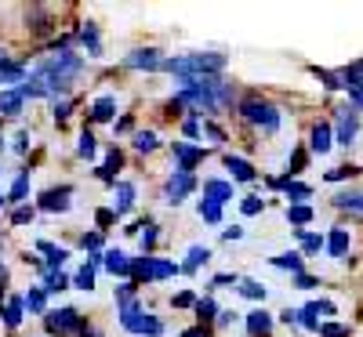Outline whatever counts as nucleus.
Segmentation results:
<instances>
[{
    "mask_svg": "<svg viewBox=\"0 0 363 337\" xmlns=\"http://www.w3.org/2000/svg\"><path fill=\"white\" fill-rule=\"evenodd\" d=\"M116 301H120V326H124V330H131V333H153V337L164 330L160 319L145 316L138 304H135V287H120L116 290Z\"/></svg>",
    "mask_w": 363,
    "mask_h": 337,
    "instance_id": "1",
    "label": "nucleus"
},
{
    "mask_svg": "<svg viewBox=\"0 0 363 337\" xmlns=\"http://www.w3.org/2000/svg\"><path fill=\"white\" fill-rule=\"evenodd\" d=\"M240 113H244V120H247V124H255V127H265V131H277L280 127V109L262 102V98H244V102H240Z\"/></svg>",
    "mask_w": 363,
    "mask_h": 337,
    "instance_id": "2",
    "label": "nucleus"
},
{
    "mask_svg": "<svg viewBox=\"0 0 363 337\" xmlns=\"http://www.w3.org/2000/svg\"><path fill=\"white\" fill-rule=\"evenodd\" d=\"M44 323H48V330L51 333H58V337H66V333H84V319H80V312L77 309H58V312H44Z\"/></svg>",
    "mask_w": 363,
    "mask_h": 337,
    "instance_id": "3",
    "label": "nucleus"
},
{
    "mask_svg": "<svg viewBox=\"0 0 363 337\" xmlns=\"http://www.w3.org/2000/svg\"><path fill=\"white\" fill-rule=\"evenodd\" d=\"M193 189H196V178H193L189 171H174L171 181H167V200H171V203H182Z\"/></svg>",
    "mask_w": 363,
    "mask_h": 337,
    "instance_id": "4",
    "label": "nucleus"
},
{
    "mask_svg": "<svg viewBox=\"0 0 363 337\" xmlns=\"http://www.w3.org/2000/svg\"><path fill=\"white\" fill-rule=\"evenodd\" d=\"M164 62H167V58H160V51H153V47L131 51V55L124 58V66H128V69H164Z\"/></svg>",
    "mask_w": 363,
    "mask_h": 337,
    "instance_id": "5",
    "label": "nucleus"
},
{
    "mask_svg": "<svg viewBox=\"0 0 363 337\" xmlns=\"http://www.w3.org/2000/svg\"><path fill=\"white\" fill-rule=\"evenodd\" d=\"M359 135V113L356 109H342L338 113V142L342 145H352Z\"/></svg>",
    "mask_w": 363,
    "mask_h": 337,
    "instance_id": "6",
    "label": "nucleus"
},
{
    "mask_svg": "<svg viewBox=\"0 0 363 337\" xmlns=\"http://www.w3.org/2000/svg\"><path fill=\"white\" fill-rule=\"evenodd\" d=\"M203 200L222 207V203L233 200V185H229V181H222V178H211V181H203Z\"/></svg>",
    "mask_w": 363,
    "mask_h": 337,
    "instance_id": "7",
    "label": "nucleus"
},
{
    "mask_svg": "<svg viewBox=\"0 0 363 337\" xmlns=\"http://www.w3.org/2000/svg\"><path fill=\"white\" fill-rule=\"evenodd\" d=\"M69 196H73L69 185H62V189H48V193L40 196V210H69Z\"/></svg>",
    "mask_w": 363,
    "mask_h": 337,
    "instance_id": "8",
    "label": "nucleus"
},
{
    "mask_svg": "<svg viewBox=\"0 0 363 337\" xmlns=\"http://www.w3.org/2000/svg\"><path fill=\"white\" fill-rule=\"evenodd\" d=\"M102 261H106V268L113 275H131V268H135V261L124 251H109V254H102Z\"/></svg>",
    "mask_w": 363,
    "mask_h": 337,
    "instance_id": "9",
    "label": "nucleus"
},
{
    "mask_svg": "<svg viewBox=\"0 0 363 337\" xmlns=\"http://www.w3.org/2000/svg\"><path fill=\"white\" fill-rule=\"evenodd\" d=\"M174 156H178V171H193L203 160V149H196V145H174Z\"/></svg>",
    "mask_w": 363,
    "mask_h": 337,
    "instance_id": "10",
    "label": "nucleus"
},
{
    "mask_svg": "<svg viewBox=\"0 0 363 337\" xmlns=\"http://www.w3.org/2000/svg\"><path fill=\"white\" fill-rule=\"evenodd\" d=\"M247 330H251V337H269V330H272V316L262 312V309H255V312L247 316Z\"/></svg>",
    "mask_w": 363,
    "mask_h": 337,
    "instance_id": "11",
    "label": "nucleus"
},
{
    "mask_svg": "<svg viewBox=\"0 0 363 337\" xmlns=\"http://www.w3.org/2000/svg\"><path fill=\"white\" fill-rule=\"evenodd\" d=\"M345 251H349V229H335L327 236V254L330 258H345Z\"/></svg>",
    "mask_w": 363,
    "mask_h": 337,
    "instance_id": "12",
    "label": "nucleus"
},
{
    "mask_svg": "<svg viewBox=\"0 0 363 337\" xmlns=\"http://www.w3.org/2000/svg\"><path fill=\"white\" fill-rule=\"evenodd\" d=\"M22 95L18 91H0V116H18L22 113Z\"/></svg>",
    "mask_w": 363,
    "mask_h": 337,
    "instance_id": "13",
    "label": "nucleus"
},
{
    "mask_svg": "<svg viewBox=\"0 0 363 337\" xmlns=\"http://www.w3.org/2000/svg\"><path fill=\"white\" fill-rule=\"evenodd\" d=\"M330 138H335V135H330V124H316L313 127V138H309V149L323 156V152L330 149Z\"/></svg>",
    "mask_w": 363,
    "mask_h": 337,
    "instance_id": "14",
    "label": "nucleus"
},
{
    "mask_svg": "<svg viewBox=\"0 0 363 337\" xmlns=\"http://www.w3.org/2000/svg\"><path fill=\"white\" fill-rule=\"evenodd\" d=\"M113 113H116V102H113L109 95H106V98H99L95 105H91V120H95V124H109Z\"/></svg>",
    "mask_w": 363,
    "mask_h": 337,
    "instance_id": "15",
    "label": "nucleus"
},
{
    "mask_svg": "<svg viewBox=\"0 0 363 337\" xmlns=\"http://www.w3.org/2000/svg\"><path fill=\"white\" fill-rule=\"evenodd\" d=\"M135 207V185L131 181H120L116 185V214H128Z\"/></svg>",
    "mask_w": 363,
    "mask_h": 337,
    "instance_id": "16",
    "label": "nucleus"
},
{
    "mask_svg": "<svg viewBox=\"0 0 363 337\" xmlns=\"http://www.w3.org/2000/svg\"><path fill=\"white\" fill-rule=\"evenodd\" d=\"M225 167L233 171L236 181H251V178H255V167H251L247 160H240V156H225Z\"/></svg>",
    "mask_w": 363,
    "mask_h": 337,
    "instance_id": "17",
    "label": "nucleus"
},
{
    "mask_svg": "<svg viewBox=\"0 0 363 337\" xmlns=\"http://www.w3.org/2000/svg\"><path fill=\"white\" fill-rule=\"evenodd\" d=\"M26 18L33 22V33H40V37H44V33H51V15H48L44 8H33Z\"/></svg>",
    "mask_w": 363,
    "mask_h": 337,
    "instance_id": "18",
    "label": "nucleus"
},
{
    "mask_svg": "<svg viewBox=\"0 0 363 337\" xmlns=\"http://www.w3.org/2000/svg\"><path fill=\"white\" fill-rule=\"evenodd\" d=\"M335 207H342V210H359V214H363V193H338V196H335Z\"/></svg>",
    "mask_w": 363,
    "mask_h": 337,
    "instance_id": "19",
    "label": "nucleus"
},
{
    "mask_svg": "<svg viewBox=\"0 0 363 337\" xmlns=\"http://www.w3.org/2000/svg\"><path fill=\"white\" fill-rule=\"evenodd\" d=\"M37 251H40V254H48V265H51V268H58V265H62V261L69 258L62 247H51V243H44V239L37 243Z\"/></svg>",
    "mask_w": 363,
    "mask_h": 337,
    "instance_id": "20",
    "label": "nucleus"
},
{
    "mask_svg": "<svg viewBox=\"0 0 363 337\" xmlns=\"http://www.w3.org/2000/svg\"><path fill=\"white\" fill-rule=\"evenodd\" d=\"M287 222H291V225H309V222H313V207H306V203L287 207Z\"/></svg>",
    "mask_w": 363,
    "mask_h": 337,
    "instance_id": "21",
    "label": "nucleus"
},
{
    "mask_svg": "<svg viewBox=\"0 0 363 337\" xmlns=\"http://www.w3.org/2000/svg\"><path fill=\"white\" fill-rule=\"evenodd\" d=\"M131 280H135V283H142V280H153V258H135Z\"/></svg>",
    "mask_w": 363,
    "mask_h": 337,
    "instance_id": "22",
    "label": "nucleus"
},
{
    "mask_svg": "<svg viewBox=\"0 0 363 337\" xmlns=\"http://www.w3.org/2000/svg\"><path fill=\"white\" fill-rule=\"evenodd\" d=\"M193 309H196V316H200L203 323H211V319H215V323H218V304H215V301H211V297H200V301L193 304Z\"/></svg>",
    "mask_w": 363,
    "mask_h": 337,
    "instance_id": "23",
    "label": "nucleus"
},
{
    "mask_svg": "<svg viewBox=\"0 0 363 337\" xmlns=\"http://www.w3.org/2000/svg\"><path fill=\"white\" fill-rule=\"evenodd\" d=\"M272 265H277V268H287V272H294V275H301V254H277V258H272Z\"/></svg>",
    "mask_w": 363,
    "mask_h": 337,
    "instance_id": "24",
    "label": "nucleus"
},
{
    "mask_svg": "<svg viewBox=\"0 0 363 337\" xmlns=\"http://www.w3.org/2000/svg\"><path fill=\"white\" fill-rule=\"evenodd\" d=\"M196 210H200V218L211 222V225H218V222H222V207H218V203H211V200H200Z\"/></svg>",
    "mask_w": 363,
    "mask_h": 337,
    "instance_id": "25",
    "label": "nucleus"
},
{
    "mask_svg": "<svg viewBox=\"0 0 363 337\" xmlns=\"http://www.w3.org/2000/svg\"><path fill=\"white\" fill-rule=\"evenodd\" d=\"M157 145H160V142H157L153 131H138V135H135V149H138V152H153Z\"/></svg>",
    "mask_w": 363,
    "mask_h": 337,
    "instance_id": "26",
    "label": "nucleus"
},
{
    "mask_svg": "<svg viewBox=\"0 0 363 337\" xmlns=\"http://www.w3.org/2000/svg\"><path fill=\"white\" fill-rule=\"evenodd\" d=\"M207 258H211V251H207V247H193V251H189V261L182 265V268H186V272H196Z\"/></svg>",
    "mask_w": 363,
    "mask_h": 337,
    "instance_id": "27",
    "label": "nucleus"
},
{
    "mask_svg": "<svg viewBox=\"0 0 363 337\" xmlns=\"http://www.w3.org/2000/svg\"><path fill=\"white\" fill-rule=\"evenodd\" d=\"M124 164V156H120V149H113L109 152V160H106V167H99V178H106V181H113V171Z\"/></svg>",
    "mask_w": 363,
    "mask_h": 337,
    "instance_id": "28",
    "label": "nucleus"
},
{
    "mask_svg": "<svg viewBox=\"0 0 363 337\" xmlns=\"http://www.w3.org/2000/svg\"><path fill=\"white\" fill-rule=\"evenodd\" d=\"M22 304H26V301H18V297L8 301V312H4V323H8V326H18V323H22Z\"/></svg>",
    "mask_w": 363,
    "mask_h": 337,
    "instance_id": "29",
    "label": "nucleus"
},
{
    "mask_svg": "<svg viewBox=\"0 0 363 337\" xmlns=\"http://www.w3.org/2000/svg\"><path fill=\"white\" fill-rule=\"evenodd\" d=\"M240 294L251 297V301H262V297H265V287L255 283V280H244V283H240Z\"/></svg>",
    "mask_w": 363,
    "mask_h": 337,
    "instance_id": "30",
    "label": "nucleus"
},
{
    "mask_svg": "<svg viewBox=\"0 0 363 337\" xmlns=\"http://www.w3.org/2000/svg\"><path fill=\"white\" fill-rule=\"evenodd\" d=\"M95 149H99V145H95V135H91V131H84V135H80V145H77V152L91 160V156H95Z\"/></svg>",
    "mask_w": 363,
    "mask_h": 337,
    "instance_id": "31",
    "label": "nucleus"
},
{
    "mask_svg": "<svg viewBox=\"0 0 363 337\" xmlns=\"http://www.w3.org/2000/svg\"><path fill=\"white\" fill-rule=\"evenodd\" d=\"M178 272V265H171V261H160V258H153V280H167V275H174Z\"/></svg>",
    "mask_w": 363,
    "mask_h": 337,
    "instance_id": "32",
    "label": "nucleus"
},
{
    "mask_svg": "<svg viewBox=\"0 0 363 337\" xmlns=\"http://www.w3.org/2000/svg\"><path fill=\"white\" fill-rule=\"evenodd\" d=\"M80 40H84V47H87L91 55H99V33H95V25L80 29Z\"/></svg>",
    "mask_w": 363,
    "mask_h": 337,
    "instance_id": "33",
    "label": "nucleus"
},
{
    "mask_svg": "<svg viewBox=\"0 0 363 337\" xmlns=\"http://www.w3.org/2000/svg\"><path fill=\"white\" fill-rule=\"evenodd\" d=\"M22 301H26V309H29V312H44V290H29Z\"/></svg>",
    "mask_w": 363,
    "mask_h": 337,
    "instance_id": "34",
    "label": "nucleus"
},
{
    "mask_svg": "<svg viewBox=\"0 0 363 337\" xmlns=\"http://www.w3.org/2000/svg\"><path fill=\"white\" fill-rule=\"evenodd\" d=\"M77 287H80V290H91V287H95V268H91V265H84V268L77 272Z\"/></svg>",
    "mask_w": 363,
    "mask_h": 337,
    "instance_id": "35",
    "label": "nucleus"
},
{
    "mask_svg": "<svg viewBox=\"0 0 363 337\" xmlns=\"http://www.w3.org/2000/svg\"><path fill=\"white\" fill-rule=\"evenodd\" d=\"M323 247V239L320 236H313V232H301V251H306V254H316Z\"/></svg>",
    "mask_w": 363,
    "mask_h": 337,
    "instance_id": "36",
    "label": "nucleus"
},
{
    "mask_svg": "<svg viewBox=\"0 0 363 337\" xmlns=\"http://www.w3.org/2000/svg\"><path fill=\"white\" fill-rule=\"evenodd\" d=\"M320 337H349V326H338V323H323V326H320Z\"/></svg>",
    "mask_w": 363,
    "mask_h": 337,
    "instance_id": "37",
    "label": "nucleus"
},
{
    "mask_svg": "<svg viewBox=\"0 0 363 337\" xmlns=\"http://www.w3.org/2000/svg\"><path fill=\"white\" fill-rule=\"evenodd\" d=\"M26 185H29V171H22L18 181L11 185V200H22V196H26Z\"/></svg>",
    "mask_w": 363,
    "mask_h": 337,
    "instance_id": "38",
    "label": "nucleus"
},
{
    "mask_svg": "<svg viewBox=\"0 0 363 337\" xmlns=\"http://www.w3.org/2000/svg\"><path fill=\"white\" fill-rule=\"evenodd\" d=\"M26 222H33V207H18L11 214V225H26Z\"/></svg>",
    "mask_w": 363,
    "mask_h": 337,
    "instance_id": "39",
    "label": "nucleus"
},
{
    "mask_svg": "<svg viewBox=\"0 0 363 337\" xmlns=\"http://www.w3.org/2000/svg\"><path fill=\"white\" fill-rule=\"evenodd\" d=\"M44 290H66V275H62V272H51V275H48V287H44Z\"/></svg>",
    "mask_w": 363,
    "mask_h": 337,
    "instance_id": "40",
    "label": "nucleus"
},
{
    "mask_svg": "<svg viewBox=\"0 0 363 337\" xmlns=\"http://www.w3.org/2000/svg\"><path fill=\"white\" fill-rule=\"evenodd\" d=\"M240 207H244V214H258L262 210V200L258 196H244V203H240Z\"/></svg>",
    "mask_w": 363,
    "mask_h": 337,
    "instance_id": "41",
    "label": "nucleus"
},
{
    "mask_svg": "<svg viewBox=\"0 0 363 337\" xmlns=\"http://www.w3.org/2000/svg\"><path fill=\"white\" fill-rule=\"evenodd\" d=\"M294 287H298V290H313V287H316V280H313V275H306V272H301V275H294Z\"/></svg>",
    "mask_w": 363,
    "mask_h": 337,
    "instance_id": "42",
    "label": "nucleus"
},
{
    "mask_svg": "<svg viewBox=\"0 0 363 337\" xmlns=\"http://www.w3.org/2000/svg\"><path fill=\"white\" fill-rule=\"evenodd\" d=\"M157 243V229L153 225H145V232H142V251H149Z\"/></svg>",
    "mask_w": 363,
    "mask_h": 337,
    "instance_id": "43",
    "label": "nucleus"
},
{
    "mask_svg": "<svg viewBox=\"0 0 363 337\" xmlns=\"http://www.w3.org/2000/svg\"><path fill=\"white\" fill-rule=\"evenodd\" d=\"M352 174H356L352 167H335V171L327 174V181H342V178H352Z\"/></svg>",
    "mask_w": 363,
    "mask_h": 337,
    "instance_id": "44",
    "label": "nucleus"
},
{
    "mask_svg": "<svg viewBox=\"0 0 363 337\" xmlns=\"http://www.w3.org/2000/svg\"><path fill=\"white\" fill-rule=\"evenodd\" d=\"M80 243H84V251H99V243H102V236H99V232H91V236H84Z\"/></svg>",
    "mask_w": 363,
    "mask_h": 337,
    "instance_id": "45",
    "label": "nucleus"
},
{
    "mask_svg": "<svg viewBox=\"0 0 363 337\" xmlns=\"http://www.w3.org/2000/svg\"><path fill=\"white\" fill-rule=\"evenodd\" d=\"M301 167H306V152H301V149H298V152H294V156H291V174H298Z\"/></svg>",
    "mask_w": 363,
    "mask_h": 337,
    "instance_id": "46",
    "label": "nucleus"
},
{
    "mask_svg": "<svg viewBox=\"0 0 363 337\" xmlns=\"http://www.w3.org/2000/svg\"><path fill=\"white\" fill-rule=\"evenodd\" d=\"M95 222H99V225H113V222H116V210H99Z\"/></svg>",
    "mask_w": 363,
    "mask_h": 337,
    "instance_id": "47",
    "label": "nucleus"
},
{
    "mask_svg": "<svg viewBox=\"0 0 363 337\" xmlns=\"http://www.w3.org/2000/svg\"><path fill=\"white\" fill-rule=\"evenodd\" d=\"M174 304H178V309H189V304H196V297L186 290V294H178V297H174Z\"/></svg>",
    "mask_w": 363,
    "mask_h": 337,
    "instance_id": "48",
    "label": "nucleus"
},
{
    "mask_svg": "<svg viewBox=\"0 0 363 337\" xmlns=\"http://www.w3.org/2000/svg\"><path fill=\"white\" fill-rule=\"evenodd\" d=\"M203 131H207V138H215V142H225V135H222V127H215V124H207Z\"/></svg>",
    "mask_w": 363,
    "mask_h": 337,
    "instance_id": "49",
    "label": "nucleus"
},
{
    "mask_svg": "<svg viewBox=\"0 0 363 337\" xmlns=\"http://www.w3.org/2000/svg\"><path fill=\"white\" fill-rule=\"evenodd\" d=\"M186 135H189V138H196V135H200V124H196V120H193V116L186 120Z\"/></svg>",
    "mask_w": 363,
    "mask_h": 337,
    "instance_id": "50",
    "label": "nucleus"
},
{
    "mask_svg": "<svg viewBox=\"0 0 363 337\" xmlns=\"http://www.w3.org/2000/svg\"><path fill=\"white\" fill-rule=\"evenodd\" d=\"M66 116H69V102H62V105L55 109V120H66Z\"/></svg>",
    "mask_w": 363,
    "mask_h": 337,
    "instance_id": "51",
    "label": "nucleus"
},
{
    "mask_svg": "<svg viewBox=\"0 0 363 337\" xmlns=\"http://www.w3.org/2000/svg\"><path fill=\"white\" fill-rule=\"evenodd\" d=\"M222 236H225V239H240V236H244V229H236V225H233V229H225Z\"/></svg>",
    "mask_w": 363,
    "mask_h": 337,
    "instance_id": "52",
    "label": "nucleus"
},
{
    "mask_svg": "<svg viewBox=\"0 0 363 337\" xmlns=\"http://www.w3.org/2000/svg\"><path fill=\"white\" fill-rule=\"evenodd\" d=\"M233 316H236V312H218V326H229V323H233Z\"/></svg>",
    "mask_w": 363,
    "mask_h": 337,
    "instance_id": "53",
    "label": "nucleus"
},
{
    "mask_svg": "<svg viewBox=\"0 0 363 337\" xmlns=\"http://www.w3.org/2000/svg\"><path fill=\"white\" fill-rule=\"evenodd\" d=\"M280 319H284V323H298V312H294V309H287V312H284Z\"/></svg>",
    "mask_w": 363,
    "mask_h": 337,
    "instance_id": "54",
    "label": "nucleus"
},
{
    "mask_svg": "<svg viewBox=\"0 0 363 337\" xmlns=\"http://www.w3.org/2000/svg\"><path fill=\"white\" fill-rule=\"evenodd\" d=\"M4 66H8V55H4V51H0V69H4Z\"/></svg>",
    "mask_w": 363,
    "mask_h": 337,
    "instance_id": "55",
    "label": "nucleus"
},
{
    "mask_svg": "<svg viewBox=\"0 0 363 337\" xmlns=\"http://www.w3.org/2000/svg\"><path fill=\"white\" fill-rule=\"evenodd\" d=\"M182 337H200V333H196V330H186V333H182Z\"/></svg>",
    "mask_w": 363,
    "mask_h": 337,
    "instance_id": "56",
    "label": "nucleus"
},
{
    "mask_svg": "<svg viewBox=\"0 0 363 337\" xmlns=\"http://www.w3.org/2000/svg\"><path fill=\"white\" fill-rule=\"evenodd\" d=\"M0 207H4V196H0Z\"/></svg>",
    "mask_w": 363,
    "mask_h": 337,
    "instance_id": "57",
    "label": "nucleus"
},
{
    "mask_svg": "<svg viewBox=\"0 0 363 337\" xmlns=\"http://www.w3.org/2000/svg\"><path fill=\"white\" fill-rule=\"evenodd\" d=\"M0 149H4V138H0Z\"/></svg>",
    "mask_w": 363,
    "mask_h": 337,
    "instance_id": "58",
    "label": "nucleus"
}]
</instances>
